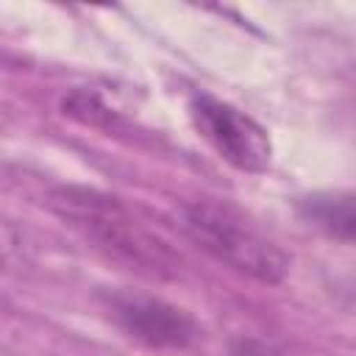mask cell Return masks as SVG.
<instances>
[{"mask_svg":"<svg viewBox=\"0 0 356 356\" xmlns=\"http://www.w3.org/2000/svg\"><path fill=\"white\" fill-rule=\"evenodd\" d=\"M47 203L89 245L139 275L167 281L184 267L178 248H172V242L120 195L95 186L64 184L50 189Z\"/></svg>","mask_w":356,"mask_h":356,"instance_id":"obj_1","label":"cell"},{"mask_svg":"<svg viewBox=\"0 0 356 356\" xmlns=\"http://www.w3.org/2000/svg\"><path fill=\"white\" fill-rule=\"evenodd\" d=\"M181 220L184 234L220 264L259 284H281L286 278L289 256L234 206L200 197L184 206Z\"/></svg>","mask_w":356,"mask_h":356,"instance_id":"obj_2","label":"cell"},{"mask_svg":"<svg viewBox=\"0 0 356 356\" xmlns=\"http://www.w3.org/2000/svg\"><path fill=\"white\" fill-rule=\"evenodd\" d=\"M189 120L200 139L234 170L256 175L270 167L273 142L248 111L209 92H197L189 100Z\"/></svg>","mask_w":356,"mask_h":356,"instance_id":"obj_3","label":"cell"},{"mask_svg":"<svg viewBox=\"0 0 356 356\" xmlns=\"http://www.w3.org/2000/svg\"><path fill=\"white\" fill-rule=\"evenodd\" d=\"M106 309L117 328L153 350H189L200 337V323L181 306L145 295V292H111Z\"/></svg>","mask_w":356,"mask_h":356,"instance_id":"obj_4","label":"cell"},{"mask_svg":"<svg viewBox=\"0 0 356 356\" xmlns=\"http://www.w3.org/2000/svg\"><path fill=\"white\" fill-rule=\"evenodd\" d=\"M300 211L325 234L342 239L345 245L353 242V197L350 192H317L300 200Z\"/></svg>","mask_w":356,"mask_h":356,"instance_id":"obj_5","label":"cell"},{"mask_svg":"<svg viewBox=\"0 0 356 356\" xmlns=\"http://www.w3.org/2000/svg\"><path fill=\"white\" fill-rule=\"evenodd\" d=\"M61 108L67 117H72L81 125L97 128V131H114L117 128V114L114 108H108L103 103L100 95L89 92V89H75L61 100Z\"/></svg>","mask_w":356,"mask_h":356,"instance_id":"obj_6","label":"cell"},{"mask_svg":"<svg viewBox=\"0 0 356 356\" xmlns=\"http://www.w3.org/2000/svg\"><path fill=\"white\" fill-rule=\"evenodd\" d=\"M231 356H281V353L256 339H236L231 345Z\"/></svg>","mask_w":356,"mask_h":356,"instance_id":"obj_7","label":"cell"}]
</instances>
